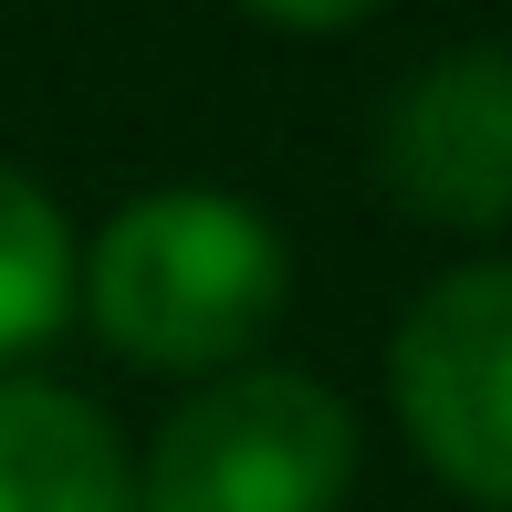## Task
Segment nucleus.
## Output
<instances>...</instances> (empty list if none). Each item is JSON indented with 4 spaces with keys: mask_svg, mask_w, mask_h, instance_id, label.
<instances>
[{
    "mask_svg": "<svg viewBox=\"0 0 512 512\" xmlns=\"http://www.w3.org/2000/svg\"><path fill=\"white\" fill-rule=\"evenodd\" d=\"M283 230L230 189H147L95 230L84 314L136 366H230L283 314Z\"/></svg>",
    "mask_w": 512,
    "mask_h": 512,
    "instance_id": "nucleus-1",
    "label": "nucleus"
},
{
    "mask_svg": "<svg viewBox=\"0 0 512 512\" xmlns=\"http://www.w3.org/2000/svg\"><path fill=\"white\" fill-rule=\"evenodd\" d=\"M377 178L418 220H512V42H460L418 63L377 115Z\"/></svg>",
    "mask_w": 512,
    "mask_h": 512,
    "instance_id": "nucleus-4",
    "label": "nucleus"
},
{
    "mask_svg": "<svg viewBox=\"0 0 512 512\" xmlns=\"http://www.w3.org/2000/svg\"><path fill=\"white\" fill-rule=\"evenodd\" d=\"M74 314V230L21 168H0V356L42 345Z\"/></svg>",
    "mask_w": 512,
    "mask_h": 512,
    "instance_id": "nucleus-6",
    "label": "nucleus"
},
{
    "mask_svg": "<svg viewBox=\"0 0 512 512\" xmlns=\"http://www.w3.org/2000/svg\"><path fill=\"white\" fill-rule=\"evenodd\" d=\"M0 512H136V471L84 398L0 377Z\"/></svg>",
    "mask_w": 512,
    "mask_h": 512,
    "instance_id": "nucleus-5",
    "label": "nucleus"
},
{
    "mask_svg": "<svg viewBox=\"0 0 512 512\" xmlns=\"http://www.w3.org/2000/svg\"><path fill=\"white\" fill-rule=\"evenodd\" d=\"M356 481V418L304 366H241L168 408L136 512H335Z\"/></svg>",
    "mask_w": 512,
    "mask_h": 512,
    "instance_id": "nucleus-2",
    "label": "nucleus"
},
{
    "mask_svg": "<svg viewBox=\"0 0 512 512\" xmlns=\"http://www.w3.org/2000/svg\"><path fill=\"white\" fill-rule=\"evenodd\" d=\"M251 11H272V21H304V32H324V21H356V11H377V0H251Z\"/></svg>",
    "mask_w": 512,
    "mask_h": 512,
    "instance_id": "nucleus-7",
    "label": "nucleus"
},
{
    "mask_svg": "<svg viewBox=\"0 0 512 512\" xmlns=\"http://www.w3.org/2000/svg\"><path fill=\"white\" fill-rule=\"evenodd\" d=\"M387 377L418 460L471 502H512V262L439 272L387 345Z\"/></svg>",
    "mask_w": 512,
    "mask_h": 512,
    "instance_id": "nucleus-3",
    "label": "nucleus"
}]
</instances>
